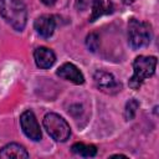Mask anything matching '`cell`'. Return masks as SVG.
<instances>
[{
    "instance_id": "5bb4252c",
    "label": "cell",
    "mask_w": 159,
    "mask_h": 159,
    "mask_svg": "<svg viewBox=\"0 0 159 159\" xmlns=\"http://www.w3.org/2000/svg\"><path fill=\"white\" fill-rule=\"evenodd\" d=\"M86 45H87V47H88L89 51L96 52L97 48H98V46H99V37H98V35L94 34V32L87 35V37H86Z\"/></svg>"
},
{
    "instance_id": "ac0fdd59",
    "label": "cell",
    "mask_w": 159,
    "mask_h": 159,
    "mask_svg": "<svg viewBox=\"0 0 159 159\" xmlns=\"http://www.w3.org/2000/svg\"><path fill=\"white\" fill-rule=\"evenodd\" d=\"M112 157H125V155H123V154H114V155H112Z\"/></svg>"
},
{
    "instance_id": "8fae6325",
    "label": "cell",
    "mask_w": 159,
    "mask_h": 159,
    "mask_svg": "<svg viewBox=\"0 0 159 159\" xmlns=\"http://www.w3.org/2000/svg\"><path fill=\"white\" fill-rule=\"evenodd\" d=\"M0 158L7 159V158H17V159H26L29 158V153L25 149V147L17 144V143H10L6 144L0 149Z\"/></svg>"
},
{
    "instance_id": "7a4b0ae2",
    "label": "cell",
    "mask_w": 159,
    "mask_h": 159,
    "mask_svg": "<svg viewBox=\"0 0 159 159\" xmlns=\"http://www.w3.org/2000/svg\"><path fill=\"white\" fill-rule=\"evenodd\" d=\"M155 56H138L133 61V75L129 78V87L132 89H139L142 83L155 73L157 68Z\"/></svg>"
},
{
    "instance_id": "e0dca14e",
    "label": "cell",
    "mask_w": 159,
    "mask_h": 159,
    "mask_svg": "<svg viewBox=\"0 0 159 159\" xmlns=\"http://www.w3.org/2000/svg\"><path fill=\"white\" fill-rule=\"evenodd\" d=\"M133 1H134V0H123V2H124V4H127V5H128V4H132Z\"/></svg>"
},
{
    "instance_id": "6da1fadb",
    "label": "cell",
    "mask_w": 159,
    "mask_h": 159,
    "mask_svg": "<svg viewBox=\"0 0 159 159\" xmlns=\"http://www.w3.org/2000/svg\"><path fill=\"white\" fill-rule=\"evenodd\" d=\"M0 15L16 31H22L27 22V10L21 0H0Z\"/></svg>"
},
{
    "instance_id": "5b68a950",
    "label": "cell",
    "mask_w": 159,
    "mask_h": 159,
    "mask_svg": "<svg viewBox=\"0 0 159 159\" xmlns=\"http://www.w3.org/2000/svg\"><path fill=\"white\" fill-rule=\"evenodd\" d=\"M93 81H94L97 88L107 94H116L122 88L120 83L116 80V77L112 73L106 72L103 70H98L94 72Z\"/></svg>"
},
{
    "instance_id": "4fadbf2b",
    "label": "cell",
    "mask_w": 159,
    "mask_h": 159,
    "mask_svg": "<svg viewBox=\"0 0 159 159\" xmlns=\"http://www.w3.org/2000/svg\"><path fill=\"white\" fill-rule=\"evenodd\" d=\"M139 108V102L134 98L129 99L125 103V108H124V118L125 120H132L137 113V109Z\"/></svg>"
},
{
    "instance_id": "9a60e30c",
    "label": "cell",
    "mask_w": 159,
    "mask_h": 159,
    "mask_svg": "<svg viewBox=\"0 0 159 159\" xmlns=\"http://www.w3.org/2000/svg\"><path fill=\"white\" fill-rule=\"evenodd\" d=\"M89 4H91V0H77L76 1V7L81 11H83L89 6Z\"/></svg>"
},
{
    "instance_id": "9c48e42d",
    "label": "cell",
    "mask_w": 159,
    "mask_h": 159,
    "mask_svg": "<svg viewBox=\"0 0 159 159\" xmlns=\"http://www.w3.org/2000/svg\"><path fill=\"white\" fill-rule=\"evenodd\" d=\"M34 58L37 67L40 68H50L53 66L56 61V56L53 51L45 46H40L34 51Z\"/></svg>"
},
{
    "instance_id": "8992f818",
    "label": "cell",
    "mask_w": 159,
    "mask_h": 159,
    "mask_svg": "<svg viewBox=\"0 0 159 159\" xmlns=\"http://www.w3.org/2000/svg\"><path fill=\"white\" fill-rule=\"evenodd\" d=\"M20 124H21L22 132L25 133V135L27 138H30L34 142H39L41 139V137H42L41 129H40L39 122L31 109L22 112V114L20 116Z\"/></svg>"
},
{
    "instance_id": "2e32d148",
    "label": "cell",
    "mask_w": 159,
    "mask_h": 159,
    "mask_svg": "<svg viewBox=\"0 0 159 159\" xmlns=\"http://www.w3.org/2000/svg\"><path fill=\"white\" fill-rule=\"evenodd\" d=\"M42 4H45L46 6H52L55 2H56V0H40Z\"/></svg>"
},
{
    "instance_id": "7c38bea8",
    "label": "cell",
    "mask_w": 159,
    "mask_h": 159,
    "mask_svg": "<svg viewBox=\"0 0 159 159\" xmlns=\"http://www.w3.org/2000/svg\"><path fill=\"white\" fill-rule=\"evenodd\" d=\"M72 153L84 157V158H89V157H94L97 154V148L93 144H84V143H75L71 147Z\"/></svg>"
},
{
    "instance_id": "30bf717a",
    "label": "cell",
    "mask_w": 159,
    "mask_h": 159,
    "mask_svg": "<svg viewBox=\"0 0 159 159\" xmlns=\"http://www.w3.org/2000/svg\"><path fill=\"white\" fill-rule=\"evenodd\" d=\"M114 10L113 2L109 0H93L92 2V14L89 16V21L93 22L103 15L112 14Z\"/></svg>"
},
{
    "instance_id": "3957f363",
    "label": "cell",
    "mask_w": 159,
    "mask_h": 159,
    "mask_svg": "<svg viewBox=\"0 0 159 159\" xmlns=\"http://www.w3.org/2000/svg\"><path fill=\"white\" fill-rule=\"evenodd\" d=\"M128 41L130 47L142 48L147 47L152 41V27L148 22L137 19L128 21Z\"/></svg>"
},
{
    "instance_id": "52a82bcc",
    "label": "cell",
    "mask_w": 159,
    "mask_h": 159,
    "mask_svg": "<svg viewBox=\"0 0 159 159\" xmlns=\"http://www.w3.org/2000/svg\"><path fill=\"white\" fill-rule=\"evenodd\" d=\"M56 75L66 81H70L75 84H82L84 82V77L82 75V72L78 70L77 66H75L73 63L71 62H66L63 65H61L57 71H56Z\"/></svg>"
},
{
    "instance_id": "ba28073f",
    "label": "cell",
    "mask_w": 159,
    "mask_h": 159,
    "mask_svg": "<svg viewBox=\"0 0 159 159\" xmlns=\"http://www.w3.org/2000/svg\"><path fill=\"white\" fill-rule=\"evenodd\" d=\"M34 27H35L36 32L40 36H42L45 39H48V37L52 36V34L55 31V27H56L55 17L52 15H41L35 20Z\"/></svg>"
},
{
    "instance_id": "277c9868",
    "label": "cell",
    "mask_w": 159,
    "mask_h": 159,
    "mask_svg": "<svg viewBox=\"0 0 159 159\" xmlns=\"http://www.w3.org/2000/svg\"><path fill=\"white\" fill-rule=\"evenodd\" d=\"M43 127L50 137L57 142H66L71 135L70 124L56 113H47L43 117Z\"/></svg>"
}]
</instances>
